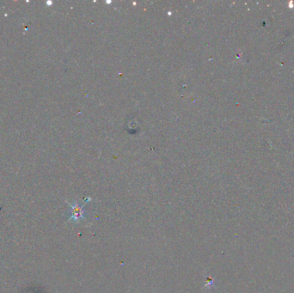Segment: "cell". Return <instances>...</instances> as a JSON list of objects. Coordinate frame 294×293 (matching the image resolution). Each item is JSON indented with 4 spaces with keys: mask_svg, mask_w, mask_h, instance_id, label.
<instances>
[{
    "mask_svg": "<svg viewBox=\"0 0 294 293\" xmlns=\"http://www.w3.org/2000/svg\"><path fill=\"white\" fill-rule=\"evenodd\" d=\"M84 205H79L78 203H69V206L71 207V215H70V221L79 222L84 218Z\"/></svg>",
    "mask_w": 294,
    "mask_h": 293,
    "instance_id": "obj_1",
    "label": "cell"
}]
</instances>
